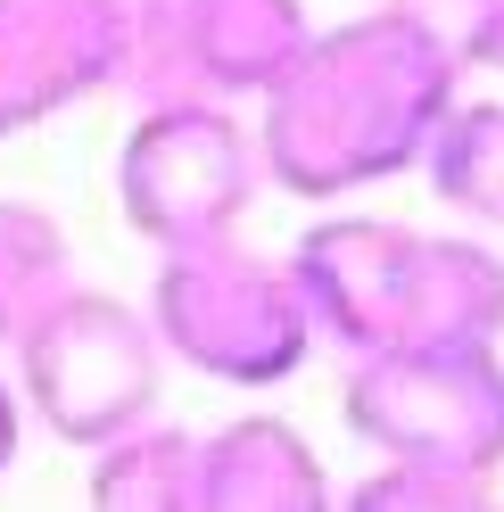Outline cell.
Returning a JSON list of instances; mask_svg holds the SVG:
<instances>
[{"mask_svg": "<svg viewBox=\"0 0 504 512\" xmlns=\"http://www.w3.org/2000/svg\"><path fill=\"white\" fill-rule=\"evenodd\" d=\"M298 0H124V91L141 108L265 100L306 50Z\"/></svg>", "mask_w": 504, "mask_h": 512, "instance_id": "5b68a950", "label": "cell"}, {"mask_svg": "<svg viewBox=\"0 0 504 512\" xmlns=\"http://www.w3.org/2000/svg\"><path fill=\"white\" fill-rule=\"evenodd\" d=\"M339 512H504L488 496V479H455V471H414V463H381L364 471Z\"/></svg>", "mask_w": 504, "mask_h": 512, "instance_id": "4fadbf2b", "label": "cell"}, {"mask_svg": "<svg viewBox=\"0 0 504 512\" xmlns=\"http://www.w3.org/2000/svg\"><path fill=\"white\" fill-rule=\"evenodd\" d=\"M91 512H199V438L191 430H133L91 455Z\"/></svg>", "mask_w": 504, "mask_h": 512, "instance_id": "7c38bea8", "label": "cell"}, {"mask_svg": "<svg viewBox=\"0 0 504 512\" xmlns=\"http://www.w3.org/2000/svg\"><path fill=\"white\" fill-rule=\"evenodd\" d=\"M17 446H25V397H17V380L0 372V479H9V463H17Z\"/></svg>", "mask_w": 504, "mask_h": 512, "instance_id": "9a60e30c", "label": "cell"}, {"mask_svg": "<svg viewBox=\"0 0 504 512\" xmlns=\"http://www.w3.org/2000/svg\"><path fill=\"white\" fill-rule=\"evenodd\" d=\"M455 100L463 75L389 9L323 25L290 58V75L265 91V182H281L290 199H348L389 174H414Z\"/></svg>", "mask_w": 504, "mask_h": 512, "instance_id": "6da1fadb", "label": "cell"}, {"mask_svg": "<svg viewBox=\"0 0 504 512\" xmlns=\"http://www.w3.org/2000/svg\"><path fill=\"white\" fill-rule=\"evenodd\" d=\"M422 174L447 215L504 232V100H455L422 149Z\"/></svg>", "mask_w": 504, "mask_h": 512, "instance_id": "8fae6325", "label": "cell"}, {"mask_svg": "<svg viewBox=\"0 0 504 512\" xmlns=\"http://www.w3.org/2000/svg\"><path fill=\"white\" fill-rule=\"evenodd\" d=\"M348 430L381 463L496 479L504 471V356L438 347V356H364L348 364Z\"/></svg>", "mask_w": 504, "mask_h": 512, "instance_id": "52a82bcc", "label": "cell"}, {"mask_svg": "<svg viewBox=\"0 0 504 512\" xmlns=\"http://www.w3.org/2000/svg\"><path fill=\"white\" fill-rule=\"evenodd\" d=\"M124 75V0H0V141Z\"/></svg>", "mask_w": 504, "mask_h": 512, "instance_id": "ba28073f", "label": "cell"}, {"mask_svg": "<svg viewBox=\"0 0 504 512\" xmlns=\"http://www.w3.org/2000/svg\"><path fill=\"white\" fill-rule=\"evenodd\" d=\"M149 331L174 364L224 380V389H281L314 347V314H306L290 256L215 240V248H182L157 265Z\"/></svg>", "mask_w": 504, "mask_h": 512, "instance_id": "3957f363", "label": "cell"}, {"mask_svg": "<svg viewBox=\"0 0 504 512\" xmlns=\"http://www.w3.org/2000/svg\"><path fill=\"white\" fill-rule=\"evenodd\" d=\"M199 512H331V479L290 422L248 413L199 438Z\"/></svg>", "mask_w": 504, "mask_h": 512, "instance_id": "9c48e42d", "label": "cell"}, {"mask_svg": "<svg viewBox=\"0 0 504 512\" xmlns=\"http://www.w3.org/2000/svg\"><path fill=\"white\" fill-rule=\"evenodd\" d=\"M157 389H166V347L149 331V306H124L108 290H75L50 306V323L17 347V397L50 438L67 446H116L149 430Z\"/></svg>", "mask_w": 504, "mask_h": 512, "instance_id": "277c9868", "label": "cell"}, {"mask_svg": "<svg viewBox=\"0 0 504 512\" xmlns=\"http://www.w3.org/2000/svg\"><path fill=\"white\" fill-rule=\"evenodd\" d=\"M75 290V248H67V223L34 199H0V347L34 339L50 323V306Z\"/></svg>", "mask_w": 504, "mask_h": 512, "instance_id": "30bf717a", "label": "cell"}, {"mask_svg": "<svg viewBox=\"0 0 504 512\" xmlns=\"http://www.w3.org/2000/svg\"><path fill=\"white\" fill-rule=\"evenodd\" d=\"M314 331L348 356H438L504 339V256L471 232L331 215L290 248Z\"/></svg>", "mask_w": 504, "mask_h": 512, "instance_id": "7a4b0ae2", "label": "cell"}, {"mask_svg": "<svg viewBox=\"0 0 504 512\" xmlns=\"http://www.w3.org/2000/svg\"><path fill=\"white\" fill-rule=\"evenodd\" d=\"M257 190L265 157L232 108H141L116 149V207L157 256L240 240Z\"/></svg>", "mask_w": 504, "mask_h": 512, "instance_id": "8992f818", "label": "cell"}, {"mask_svg": "<svg viewBox=\"0 0 504 512\" xmlns=\"http://www.w3.org/2000/svg\"><path fill=\"white\" fill-rule=\"evenodd\" d=\"M488 67H496V75H504V25H496V58H488Z\"/></svg>", "mask_w": 504, "mask_h": 512, "instance_id": "2e32d148", "label": "cell"}, {"mask_svg": "<svg viewBox=\"0 0 504 512\" xmlns=\"http://www.w3.org/2000/svg\"><path fill=\"white\" fill-rule=\"evenodd\" d=\"M397 25H414V34L447 58L455 75L488 67L496 58V25H504V0H381Z\"/></svg>", "mask_w": 504, "mask_h": 512, "instance_id": "5bb4252c", "label": "cell"}]
</instances>
